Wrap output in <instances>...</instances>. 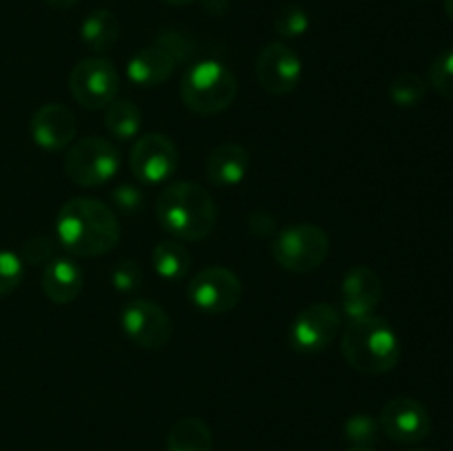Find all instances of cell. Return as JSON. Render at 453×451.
Here are the masks:
<instances>
[{"mask_svg": "<svg viewBox=\"0 0 453 451\" xmlns=\"http://www.w3.org/2000/svg\"><path fill=\"white\" fill-rule=\"evenodd\" d=\"M58 241L75 256H102L119 241V221L113 208L100 199L75 197L60 208L56 219Z\"/></svg>", "mask_w": 453, "mask_h": 451, "instance_id": "6da1fadb", "label": "cell"}, {"mask_svg": "<svg viewBox=\"0 0 453 451\" xmlns=\"http://www.w3.org/2000/svg\"><path fill=\"white\" fill-rule=\"evenodd\" d=\"M159 226L180 241H202L217 224V203L195 181H173L155 203Z\"/></svg>", "mask_w": 453, "mask_h": 451, "instance_id": "7a4b0ae2", "label": "cell"}, {"mask_svg": "<svg viewBox=\"0 0 453 451\" xmlns=\"http://www.w3.org/2000/svg\"><path fill=\"white\" fill-rule=\"evenodd\" d=\"M341 352L354 371L365 376L388 374L401 358V340L385 318L376 314L348 318Z\"/></svg>", "mask_w": 453, "mask_h": 451, "instance_id": "3957f363", "label": "cell"}, {"mask_svg": "<svg viewBox=\"0 0 453 451\" xmlns=\"http://www.w3.org/2000/svg\"><path fill=\"white\" fill-rule=\"evenodd\" d=\"M239 91L237 78L217 60H202L188 66L181 78V100L197 115H217L228 109Z\"/></svg>", "mask_w": 453, "mask_h": 451, "instance_id": "277c9868", "label": "cell"}, {"mask_svg": "<svg viewBox=\"0 0 453 451\" xmlns=\"http://www.w3.org/2000/svg\"><path fill=\"white\" fill-rule=\"evenodd\" d=\"M330 255V237L314 224H292L279 230L273 241V256L290 272H312L321 268Z\"/></svg>", "mask_w": 453, "mask_h": 451, "instance_id": "5b68a950", "label": "cell"}, {"mask_svg": "<svg viewBox=\"0 0 453 451\" xmlns=\"http://www.w3.org/2000/svg\"><path fill=\"white\" fill-rule=\"evenodd\" d=\"M119 171V153L109 140L84 137L75 141L65 157V172L73 184L96 188L106 184Z\"/></svg>", "mask_w": 453, "mask_h": 451, "instance_id": "8992f818", "label": "cell"}, {"mask_svg": "<svg viewBox=\"0 0 453 451\" xmlns=\"http://www.w3.org/2000/svg\"><path fill=\"white\" fill-rule=\"evenodd\" d=\"M69 87L80 106L88 111H100L118 97V69L106 57H84L71 69Z\"/></svg>", "mask_w": 453, "mask_h": 451, "instance_id": "52a82bcc", "label": "cell"}, {"mask_svg": "<svg viewBox=\"0 0 453 451\" xmlns=\"http://www.w3.org/2000/svg\"><path fill=\"white\" fill-rule=\"evenodd\" d=\"M119 325L142 349H162L173 334V321L166 310L149 299L128 301L119 312Z\"/></svg>", "mask_w": 453, "mask_h": 451, "instance_id": "ba28073f", "label": "cell"}, {"mask_svg": "<svg viewBox=\"0 0 453 451\" xmlns=\"http://www.w3.org/2000/svg\"><path fill=\"white\" fill-rule=\"evenodd\" d=\"M180 166V150L171 137L149 133L131 149V172L142 184H162L171 180Z\"/></svg>", "mask_w": 453, "mask_h": 451, "instance_id": "9c48e42d", "label": "cell"}, {"mask_svg": "<svg viewBox=\"0 0 453 451\" xmlns=\"http://www.w3.org/2000/svg\"><path fill=\"white\" fill-rule=\"evenodd\" d=\"M341 332V312L330 303H312L301 310L290 327V343L301 354H319L330 348Z\"/></svg>", "mask_w": 453, "mask_h": 451, "instance_id": "30bf717a", "label": "cell"}, {"mask_svg": "<svg viewBox=\"0 0 453 451\" xmlns=\"http://www.w3.org/2000/svg\"><path fill=\"white\" fill-rule=\"evenodd\" d=\"M242 281L228 268H206L190 279L188 299L206 314H226L242 299Z\"/></svg>", "mask_w": 453, "mask_h": 451, "instance_id": "8fae6325", "label": "cell"}, {"mask_svg": "<svg viewBox=\"0 0 453 451\" xmlns=\"http://www.w3.org/2000/svg\"><path fill=\"white\" fill-rule=\"evenodd\" d=\"M380 432L398 445H416L423 442L432 432V418L427 407L410 396H398L385 402L379 416Z\"/></svg>", "mask_w": 453, "mask_h": 451, "instance_id": "7c38bea8", "label": "cell"}, {"mask_svg": "<svg viewBox=\"0 0 453 451\" xmlns=\"http://www.w3.org/2000/svg\"><path fill=\"white\" fill-rule=\"evenodd\" d=\"M301 57L283 42H270L257 57V80L270 96H288L301 80Z\"/></svg>", "mask_w": 453, "mask_h": 451, "instance_id": "4fadbf2b", "label": "cell"}, {"mask_svg": "<svg viewBox=\"0 0 453 451\" xmlns=\"http://www.w3.org/2000/svg\"><path fill=\"white\" fill-rule=\"evenodd\" d=\"M78 122L65 104H44L31 118V137L44 150H62L73 141Z\"/></svg>", "mask_w": 453, "mask_h": 451, "instance_id": "5bb4252c", "label": "cell"}, {"mask_svg": "<svg viewBox=\"0 0 453 451\" xmlns=\"http://www.w3.org/2000/svg\"><path fill=\"white\" fill-rule=\"evenodd\" d=\"M341 296H343V314L348 318L367 317L374 314L376 305L383 296V281L379 274L367 265H357L349 270L341 286Z\"/></svg>", "mask_w": 453, "mask_h": 451, "instance_id": "9a60e30c", "label": "cell"}, {"mask_svg": "<svg viewBox=\"0 0 453 451\" xmlns=\"http://www.w3.org/2000/svg\"><path fill=\"white\" fill-rule=\"evenodd\" d=\"M248 166H250V157L243 146L233 144V141L219 144L211 150L206 159L208 181L219 188H233L246 180Z\"/></svg>", "mask_w": 453, "mask_h": 451, "instance_id": "2e32d148", "label": "cell"}, {"mask_svg": "<svg viewBox=\"0 0 453 451\" xmlns=\"http://www.w3.org/2000/svg\"><path fill=\"white\" fill-rule=\"evenodd\" d=\"M84 287V272L73 259L56 256L51 264L44 265L42 290L49 301L58 305L71 303L80 296Z\"/></svg>", "mask_w": 453, "mask_h": 451, "instance_id": "e0dca14e", "label": "cell"}, {"mask_svg": "<svg viewBox=\"0 0 453 451\" xmlns=\"http://www.w3.org/2000/svg\"><path fill=\"white\" fill-rule=\"evenodd\" d=\"M175 60L164 51L157 44L140 49L135 56L131 57L127 66V75L133 84L142 88L162 87L175 71Z\"/></svg>", "mask_w": 453, "mask_h": 451, "instance_id": "ac0fdd59", "label": "cell"}, {"mask_svg": "<svg viewBox=\"0 0 453 451\" xmlns=\"http://www.w3.org/2000/svg\"><path fill=\"white\" fill-rule=\"evenodd\" d=\"M80 38L91 51H109L119 38V20L109 9H96L80 25Z\"/></svg>", "mask_w": 453, "mask_h": 451, "instance_id": "d6986e66", "label": "cell"}, {"mask_svg": "<svg viewBox=\"0 0 453 451\" xmlns=\"http://www.w3.org/2000/svg\"><path fill=\"white\" fill-rule=\"evenodd\" d=\"M212 432L202 418L186 416L177 420L168 432L166 451H211Z\"/></svg>", "mask_w": 453, "mask_h": 451, "instance_id": "ffe728a7", "label": "cell"}, {"mask_svg": "<svg viewBox=\"0 0 453 451\" xmlns=\"http://www.w3.org/2000/svg\"><path fill=\"white\" fill-rule=\"evenodd\" d=\"M190 252L180 241H159L153 250V268L164 281H181L190 272Z\"/></svg>", "mask_w": 453, "mask_h": 451, "instance_id": "44dd1931", "label": "cell"}, {"mask_svg": "<svg viewBox=\"0 0 453 451\" xmlns=\"http://www.w3.org/2000/svg\"><path fill=\"white\" fill-rule=\"evenodd\" d=\"M104 124L109 133L118 140L127 141L137 135L142 126V111L133 104L131 100H118L115 97L109 106H106Z\"/></svg>", "mask_w": 453, "mask_h": 451, "instance_id": "7402d4cb", "label": "cell"}, {"mask_svg": "<svg viewBox=\"0 0 453 451\" xmlns=\"http://www.w3.org/2000/svg\"><path fill=\"white\" fill-rule=\"evenodd\" d=\"M425 93H427V82L418 73H414V71H403L389 84V100L396 106H403V109L420 104Z\"/></svg>", "mask_w": 453, "mask_h": 451, "instance_id": "603a6c76", "label": "cell"}, {"mask_svg": "<svg viewBox=\"0 0 453 451\" xmlns=\"http://www.w3.org/2000/svg\"><path fill=\"white\" fill-rule=\"evenodd\" d=\"M380 424L370 414H354L345 420L343 436L354 447H374L379 440Z\"/></svg>", "mask_w": 453, "mask_h": 451, "instance_id": "cb8c5ba5", "label": "cell"}, {"mask_svg": "<svg viewBox=\"0 0 453 451\" xmlns=\"http://www.w3.org/2000/svg\"><path fill=\"white\" fill-rule=\"evenodd\" d=\"M310 16L301 4H286L274 18V31L281 38H301L308 31Z\"/></svg>", "mask_w": 453, "mask_h": 451, "instance_id": "d4e9b609", "label": "cell"}, {"mask_svg": "<svg viewBox=\"0 0 453 451\" xmlns=\"http://www.w3.org/2000/svg\"><path fill=\"white\" fill-rule=\"evenodd\" d=\"M25 277V264L20 255L12 250H0V296H7L16 290Z\"/></svg>", "mask_w": 453, "mask_h": 451, "instance_id": "484cf974", "label": "cell"}, {"mask_svg": "<svg viewBox=\"0 0 453 451\" xmlns=\"http://www.w3.org/2000/svg\"><path fill=\"white\" fill-rule=\"evenodd\" d=\"M429 84L442 97H453V49L442 51L429 66Z\"/></svg>", "mask_w": 453, "mask_h": 451, "instance_id": "4316f807", "label": "cell"}, {"mask_svg": "<svg viewBox=\"0 0 453 451\" xmlns=\"http://www.w3.org/2000/svg\"><path fill=\"white\" fill-rule=\"evenodd\" d=\"M155 44H157V47H162L164 51H166L168 56L175 60V65H181V62H186L195 53L193 40L175 29L162 31V34L155 38Z\"/></svg>", "mask_w": 453, "mask_h": 451, "instance_id": "83f0119b", "label": "cell"}, {"mask_svg": "<svg viewBox=\"0 0 453 451\" xmlns=\"http://www.w3.org/2000/svg\"><path fill=\"white\" fill-rule=\"evenodd\" d=\"M22 264L29 265H47L56 259V241L51 237H34L22 248Z\"/></svg>", "mask_w": 453, "mask_h": 451, "instance_id": "f1b7e54d", "label": "cell"}, {"mask_svg": "<svg viewBox=\"0 0 453 451\" xmlns=\"http://www.w3.org/2000/svg\"><path fill=\"white\" fill-rule=\"evenodd\" d=\"M142 279H144L142 268L131 259L119 261L113 268V274H111V283L119 292H135L142 286Z\"/></svg>", "mask_w": 453, "mask_h": 451, "instance_id": "f546056e", "label": "cell"}, {"mask_svg": "<svg viewBox=\"0 0 453 451\" xmlns=\"http://www.w3.org/2000/svg\"><path fill=\"white\" fill-rule=\"evenodd\" d=\"M111 197H113L115 206H118L122 212H127V215H133V212L142 210V206H144V193L133 184L118 186Z\"/></svg>", "mask_w": 453, "mask_h": 451, "instance_id": "4dcf8cb0", "label": "cell"}, {"mask_svg": "<svg viewBox=\"0 0 453 451\" xmlns=\"http://www.w3.org/2000/svg\"><path fill=\"white\" fill-rule=\"evenodd\" d=\"M273 226H274L273 217H270L265 210H257L250 215V230L252 234H257V237H265V234L273 230Z\"/></svg>", "mask_w": 453, "mask_h": 451, "instance_id": "1f68e13d", "label": "cell"}, {"mask_svg": "<svg viewBox=\"0 0 453 451\" xmlns=\"http://www.w3.org/2000/svg\"><path fill=\"white\" fill-rule=\"evenodd\" d=\"M202 4L211 16H224L230 9V0H202Z\"/></svg>", "mask_w": 453, "mask_h": 451, "instance_id": "d6a6232c", "label": "cell"}, {"mask_svg": "<svg viewBox=\"0 0 453 451\" xmlns=\"http://www.w3.org/2000/svg\"><path fill=\"white\" fill-rule=\"evenodd\" d=\"M51 9H71L80 3V0H44Z\"/></svg>", "mask_w": 453, "mask_h": 451, "instance_id": "836d02e7", "label": "cell"}, {"mask_svg": "<svg viewBox=\"0 0 453 451\" xmlns=\"http://www.w3.org/2000/svg\"><path fill=\"white\" fill-rule=\"evenodd\" d=\"M164 4H171V7H186V4H193L195 0H162Z\"/></svg>", "mask_w": 453, "mask_h": 451, "instance_id": "e575fe53", "label": "cell"}, {"mask_svg": "<svg viewBox=\"0 0 453 451\" xmlns=\"http://www.w3.org/2000/svg\"><path fill=\"white\" fill-rule=\"evenodd\" d=\"M445 13L449 16V20H453V0H445Z\"/></svg>", "mask_w": 453, "mask_h": 451, "instance_id": "d590c367", "label": "cell"}, {"mask_svg": "<svg viewBox=\"0 0 453 451\" xmlns=\"http://www.w3.org/2000/svg\"><path fill=\"white\" fill-rule=\"evenodd\" d=\"M348 451H374L372 447H349Z\"/></svg>", "mask_w": 453, "mask_h": 451, "instance_id": "8d00e7d4", "label": "cell"}, {"mask_svg": "<svg viewBox=\"0 0 453 451\" xmlns=\"http://www.w3.org/2000/svg\"><path fill=\"white\" fill-rule=\"evenodd\" d=\"M411 451H429V449H411Z\"/></svg>", "mask_w": 453, "mask_h": 451, "instance_id": "74e56055", "label": "cell"}]
</instances>
